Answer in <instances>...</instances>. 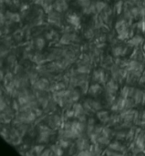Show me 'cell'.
<instances>
[{"instance_id": "obj_1", "label": "cell", "mask_w": 145, "mask_h": 156, "mask_svg": "<svg viewBox=\"0 0 145 156\" xmlns=\"http://www.w3.org/2000/svg\"><path fill=\"white\" fill-rule=\"evenodd\" d=\"M49 85H50L49 80L46 78H42V79L37 80L35 82V84H33V87H34V90H48Z\"/></svg>"}, {"instance_id": "obj_2", "label": "cell", "mask_w": 145, "mask_h": 156, "mask_svg": "<svg viewBox=\"0 0 145 156\" xmlns=\"http://www.w3.org/2000/svg\"><path fill=\"white\" fill-rule=\"evenodd\" d=\"M48 126L52 129H56L59 126L62 125L63 123V120L61 117H59L58 115H53L50 118H48Z\"/></svg>"}, {"instance_id": "obj_3", "label": "cell", "mask_w": 145, "mask_h": 156, "mask_svg": "<svg viewBox=\"0 0 145 156\" xmlns=\"http://www.w3.org/2000/svg\"><path fill=\"white\" fill-rule=\"evenodd\" d=\"M92 80L96 82L99 83H103L106 81V78H105V73L103 71L102 69H98L96 70L93 71V76H92Z\"/></svg>"}, {"instance_id": "obj_4", "label": "cell", "mask_w": 145, "mask_h": 156, "mask_svg": "<svg viewBox=\"0 0 145 156\" xmlns=\"http://www.w3.org/2000/svg\"><path fill=\"white\" fill-rule=\"evenodd\" d=\"M111 53L116 58H119V57H122V56H125L128 53V48L127 47H122V46H116V47L112 48Z\"/></svg>"}, {"instance_id": "obj_5", "label": "cell", "mask_w": 145, "mask_h": 156, "mask_svg": "<svg viewBox=\"0 0 145 156\" xmlns=\"http://www.w3.org/2000/svg\"><path fill=\"white\" fill-rule=\"evenodd\" d=\"M53 7H54V10L58 12V13H61V12H64L68 9L69 5L67 4V1H64V0H57L54 4H53Z\"/></svg>"}, {"instance_id": "obj_6", "label": "cell", "mask_w": 145, "mask_h": 156, "mask_svg": "<svg viewBox=\"0 0 145 156\" xmlns=\"http://www.w3.org/2000/svg\"><path fill=\"white\" fill-rule=\"evenodd\" d=\"M128 23H129V22H128L125 18L118 20V21L116 22V24H115V29H116L117 33L120 34V33H122V31H124L125 29H127V28H128Z\"/></svg>"}, {"instance_id": "obj_7", "label": "cell", "mask_w": 145, "mask_h": 156, "mask_svg": "<svg viewBox=\"0 0 145 156\" xmlns=\"http://www.w3.org/2000/svg\"><path fill=\"white\" fill-rule=\"evenodd\" d=\"M106 89H107V91H108V92L116 94V92H117V90H118V89H119L118 82H117L115 80H113V79L110 80L109 81H107Z\"/></svg>"}, {"instance_id": "obj_8", "label": "cell", "mask_w": 145, "mask_h": 156, "mask_svg": "<svg viewBox=\"0 0 145 156\" xmlns=\"http://www.w3.org/2000/svg\"><path fill=\"white\" fill-rule=\"evenodd\" d=\"M48 22L54 26H59L60 25V16L58 15V12H51L48 14Z\"/></svg>"}, {"instance_id": "obj_9", "label": "cell", "mask_w": 145, "mask_h": 156, "mask_svg": "<svg viewBox=\"0 0 145 156\" xmlns=\"http://www.w3.org/2000/svg\"><path fill=\"white\" fill-rule=\"evenodd\" d=\"M67 20L73 27H80V18L76 14H69L68 16Z\"/></svg>"}, {"instance_id": "obj_10", "label": "cell", "mask_w": 145, "mask_h": 156, "mask_svg": "<svg viewBox=\"0 0 145 156\" xmlns=\"http://www.w3.org/2000/svg\"><path fill=\"white\" fill-rule=\"evenodd\" d=\"M143 42H144V38L143 37L139 36V35H136V36H134V37H133L131 38V40L129 41V44L131 46H133V47H136L137 48V47L143 45Z\"/></svg>"}, {"instance_id": "obj_11", "label": "cell", "mask_w": 145, "mask_h": 156, "mask_svg": "<svg viewBox=\"0 0 145 156\" xmlns=\"http://www.w3.org/2000/svg\"><path fill=\"white\" fill-rule=\"evenodd\" d=\"M144 93V91H143L142 90H135V92H134V94L133 96V99L134 100L136 105L143 103V100Z\"/></svg>"}, {"instance_id": "obj_12", "label": "cell", "mask_w": 145, "mask_h": 156, "mask_svg": "<svg viewBox=\"0 0 145 156\" xmlns=\"http://www.w3.org/2000/svg\"><path fill=\"white\" fill-rule=\"evenodd\" d=\"M73 111L75 112V118H77V119L79 117H80L81 115L86 114V112L84 110V107L81 104H78V103L74 104L73 105Z\"/></svg>"}, {"instance_id": "obj_13", "label": "cell", "mask_w": 145, "mask_h": 156, "mask_svg": "<svg viewBox=\"0 0 145 156\" xmlns=\"http://www.w3.org/2000/svg\"><path fill=\"white\" fill-rule=\"evenodd\" d=\"M101 86L100 83H95V84H92L90 87V90H89V93L92 96H95V95H98L101 92Z\"/></svg>"}, {"instance_id": "obj_14", "label": "cell", "mask_w": 145, "mask_h": 156, "mask_svg": "<svg viewBox=\"0 0 145 156\" xmlns=\"http://www.w3.org/2000/svg\"><path fill=\"white\" fill-rule=\"evenodd\" d=\"M97 118L102 122H109L110 115H109L108 112H106V111H99L97 112Z\"/></svg>"}, {"instance_id": "obj_15", "label": "cell", "mask_w": 145, "mask_h": 156, "mask_svg": "<svg viewBox=\"0 0 145 156\" xmlns=\"http://www.w3.org/2000/svg\"><path fill=\"white\" fill-rule=\"evenodd\" d=\"M109 148L111 149V150H114V151H117V152H123L125 151V146H123L122 144H121L119 142H113L111 144H109Z\"/></svg>"}, {"instance_id": "obj_16", "label": "cell", "mask_w": 145, "mask_h": 156, "mask_svg": "<svg viewBox=\"0 0 145 156\" xmlns=\"http://www.w3.org/2000/svg\"><path fill=\"white\" fill-rule=\"evenodd\" d=\"M90 71V65H85V64L78 65L77 73H79V74H80V75H86V74H89Z\"/></svg>"}, {"instance_id": "obj_17", "label": "cell", "mask_w": 145, "mask_h": 156, "mask_svg": "<svg viewBox=\"0 0 145 156\" xmlns=\"http://www.w3.org/2000/svg\"><path fill=\"white\" fill-rule=\"evenodd\" d=\"M32 60H33L35 63H37V65H41V64H43V63L47 60V58H45L42 54L37 53V54H35V55L33 56Z\"/></svg>"}, {"instance_id": "obj_18", "label": "cell", "mask_w": 145, "mask_h": 156, "mask_svg": "<svg viewBox=\"0 0 145 156\" xmlns=\"http://www.w3.org/2000/svg\"><path fill=\"white\" fill-rule=\"evenodd\" d=\"M79 87L80 88L82 93L86 94L87 92H89L90 87H89V82L86 80H80V83H79Z\"/></svg>"}, {"instance_id": "obj_19", "label": "cell", "mask_w": 145, "mask_h": 156, "mask_svg": "<svg viewBox=\"0 0 145 156\" xmlns=\"http://www.w3.org/2000/svg\"><path fill=\"white\" fill-rule=\"evenodd\" d=\"M87 101H89V103L90 104V106L92 107V109L94 110V112H99V111L101 110L102 106H101V102H99L97 101H94V100H90V99H89Z\"/></svg>"}, {"instance_id": "obj_20", "label": "cell", "mask_w": 145, "mask_h": 156, "mask_svg": "<svg viewBox=\"0 0 145 156\" xmlns=\"http://www.w3.org/2000/svg\"><path fill=\"white\" fill-rule=\"evenodd\" d=\"M45 45H46V41H45V39L43 37H37L36 38V40H35V46H36V48L37 49H39V50L43 49L44 47H45Z\"/></svg>"}, {"instance_id": "obj_21", "label": "cell", "mask_w": 145, "mask_h": 156, "mask_svg": "<svg viewBox=\"0 0 145 156\" xmlns=\"http://www.w3.org/2000/svg\"><path fill=\"white\" fill-rule=\"evenodd\" d=\"M80 92L78 90H69V98L72 101H77L79 99H80Z\"/></svg>"}, {"instance_id": "obj_22", "label": "cell", "mask_w": 145, "mask_h": 156, "mask_svg": "<svg viewBox=\"0 0 145 156\" xmlns=\"http://www.w3.org/2000/svg\"><path fill=\"white\" fill-rule=\"evenodd\" d=\"M95 6H96V10H97V13H101L102 12L106 6H107V4L103 1H98L95 3Z\"/></svg>"}, {"instance_id": "obj_23", "label": "cell", "mask_w": 145, "mask_h": 156, "mask_svg": "<svg viewBox=\"0 0 145 156\" xmlns=\"http://www.w3.org/2000/svg\"><path fill=\"white\" fill-rule=\"evenodd\" d=\"M6 62L9 65V67L12 68V69H14L16 66V57L14 55L8 56L7 58H6Z\"/></svg>"}, {"instance_id": "obj_24", "label": "cell", "mask_w": 145, "mask_h": 156, "mask_svg": "<svg viewBox=\"0 0 145 156\" xmlns=\"http://www.w3.org/2000/svg\"><path fill=\"white\" fill-rule=\"evenodd\" d=\"M50 149L52 150V152L54 153V155H61L63 154L62 152V148L60 147V145L58 144H54V145H51Z\"/></svg>"}, {"instance_id": "obj_25", "label": "cell", "mask_w": 145, "mask_h": 156, "mask_svg": "<svg viewBox=\"0 0 145 156\" xmlns=\"http://www.w3.org/2000/svg\"><path fill=\"white\" fill-rule=\"evenodd\" d=\"M120 121H122L121 115H112V116L110 117L109 124H110V125H115V124H117Z\"/></svg>"}, {"instance_id": "obj_26", "label": "cell", "mask_w": 145, "mask_h": 156, "mask_svg": "<svg viewBox=\"0 0 145 156\" xmlns=\"http://www.w3.org/2000/svg\"><path fill=\"white\" fill-rule=\"evenodd\" d=\"M97 144H100L101 145H109L110 144V138H108L106 136H103V135H100L99 138H98V143Z\"/></svg>"}, {"instance_id": "obj_27", "label": "cell", "mask_w": 145, "mask_h": 156, "mask_svg": "<svg viewBox=\"0 0 145 156\" xmlns=\"http://www.w3.org/2000/svg\"><path fill=\"white\" fill-rule=\"evenodd\" d=\"M23 36H24L23 30H22V29H17V30H16V31L14 32V34H13V38L16 39V40H17V41H19V40L22 39Z\"/></svg>"}, {"instance_id": "obj_28", "label": "cell", "mask_w": 145, "mask_h": 156, "mask_svg": "<svg viewBox=\"0 0 145 156\" xmlns=\"http://www.w3.org/2000/svg\"><path fill=\"white\" fill-rule=\"evenodd\" d=\"M105 98H106V101L109 103V104H113L114 103V101H115V94H113V93H111V92H106V96H105Z\"/></svg>"}, {"instance_id": "obj_29", "label": "cell", "mask_w": 145, "mask_h": 156, "mask_svg": "<svg viewBox=\"0 0 145 156\" xmlns=\"http://www.w3.org/2000/svg\"><path fill=\"white\" fill-rule=\"evenodd\" d=\"M58 144L60 145V147L62 149H66L69 146V142L66 139V138H60V140L58 141Z\"/></svg>"}, {"instance_id": "obj_30", "label": "cell", "mask_w": 145, "mask_h": 156, "mask_svg": "<svg viewBox=\"0 0 145 156\" xmlns=\"http://www.w3.org/2000/svg\"><path fill=\"white\" fill-rule=\"evenodd\" d=\"M32 150H33V152H34L35 154H37V155H41L42 152L45 150V146H44V145H37V146H35Z\"/></svg>"}, {"instance_id": "obj_31", "label": "cell", "mask_w": 145, "mask_h": 156, "mask_svg": "<svg viewBox=\"0 0 145 156\" xmlns=\"http://www.w3.org/2000/svg\"><path fill=\"white\" fill-rule=\"evenodd\" d=\"M122 8H123V2L122 1H118L115 5H114V9H115V12L117 14H121L122 11Z\"/></svg>"}, {"instance_id": "obj_32", "label": "cell", "mask_w": 145, "mask_h": 156, "mask_svg": "<svg viewBox=\"0 0 145 156\" xmlns=\"http://www.w3.org/2000/svg\"><path fill=\"white\" fill-rule=\"evenodd\" d=\"M129 90H130V87L128 86H124L122 90H121V97L124 98V99H127L129 98Z\"/></svg>"}, {"instance_id": "obj_33", "label": "cell", "mask_w": 145, "mask_h": 156, "mask_svg": "<svg viewBox=\"0 0 145 156\" xmlns=\"http://www.w3.org/2000/svg\"><path fill=\"white\" fill-rule=\"evenodd\" d=\"M135 131L134 129H130V131L127 133L126 134V140L127 141H133V139H135Z\"/></svg>"}, {"instance_id": "obj_34", "label": "cell", "mask_w": 145, "mask_h": 156, "mask_svg": "<svg viewBox=\"0 0 145 156\" xmlns=\"http://www.w3.org/2000/svg\"><path fill=\"white\" fill-rule=\"evenodd\" d=\"M11 119H12V117H10L9 115H7V114H5V112H2V113H1V122L3 123H8V122H11Z\"/></svg>"}, {"instance_id": "obj_35", "label": "cell", "mask_w": 145, "mask_h": 156, "mask_svg": "<svg viewBox=\"0 0 145 156\" xmlns=\"http://www.w3.org/2000/svg\"><path fill=\"white\" fill-rule=\"evenodd\" d=\"M84 36H85V37L88 38V39L93 38V37H94V30H93L92 28L87 29V30L85 31V33H84Z\"/></svg>"}, {"instance_id": "obj_36", "label": "cell", "mask_w": 145, "mask_h": 156, "mask_svg": "<svg viewBox=\"0 0 145 156\" xmlns=\"http://www.w3.org/2000/svg\"><path fill=\"white\" fill-rule=\"evenodd\" d=\"M111 133H112L111 130L107 126V127H104V128H103V131H102V133H101V135H103V136H106V137L110 138L111 135Z\"/></svg>"}, {"instance_id": "obj_37", "label": "cell", "mask_w": 145, "mask_h": 156, "mask_svg": "<svg viewBox=\"0 0 145 156\" xmlns=\"http://www.w3.org/2000/svg\"><path fill=\"white\" fill-rule=\"evenodd\" d=\"M114 63H113V60H112V58H111V57H107L105 59H104V65L106 66V67H109V68H111L112 65H113Z\"/></svg>"}, {"instance_id": "obj_38", "label": "cell", "mask_w": 145, "mask_h": 156, "mask_svg": "<svg viewBox=\"0 0 145 156\" xmlns=\"http://www.w3.org/2000/svg\"><path fill=\"white\" fill-rule=\"evenodd\" d=\"M65 116H66V118H68V119H70V118L75 117V112H74L73 109H72V110H71V109H68V110L66 111V112H65Z\"/></svg>"}, {"instance_id": "obj_39", "label": "cell", "mask_w": 145, "mask_h": 156, "mask_svg": "<svg viewBox=\"0 0 145 156\" xmlns=\"http://www.w3.org/2000/svg\"><path fill=\"white\" fill-rule=\"evenodd\" d=\"M46 37L48 38V39H54L55 37H58V34L55 32V31H50V32H48L47 34H46Z\"/></svg>"}, {"instance_id": "obj_40", "label": "cell", "mask_w": 145, "mask_h": 156, "mask_svg": "<svg viewBox=\"0 0 145 156\" xmlns=\"http://www.w3.org/2000/svg\"><path fill=\"white\" fill-rule=\"evenodd\" d=\"M126 133H124V132H119V133H117V134H116V139L117 140H123V139H126Z\"/></svg>"}, {"instance_id": "obj_41", "label": "cell", "mask_w": 145, "mask_h": 156, "mask_svg": "<svg viewBox=\"0 0 145 156\" xmlns=\"http://www.w3.org/2000/svg\"><path fill=\"white\" fill-rule=\"evenodd\" d=\"M103 126H101V125H96L95 126V128H94V133H97V134H101V133H102V131H103Z\"/></svg>"}, {"instance_id": "obj_42", "label": "cell", "mask_w": 145, "mask_h": 156, "mask_svg": "<svg viewBox=\"0 0 145 156\" xmlns=\"http://www.w3.org/2000/svg\"><path fill=\"white\" fill-rule=\"evenodd\" d=\"M41 155H42V156L54 155V153L52 152V150H51V149H45V150H44V151L42 152Z\"/></svg>"}, {"instance_id": "obj_43", "label": "cell", "mask_w": 145, "mask_h": 156, "mask_svg": "<svg viewBox=\"0 0 145 156\" xmlns=\"http://www.w3.org/2000/svg\"><path fill=\"white\" fill-rule=\"evenodd\" d=\"M4 43H5V47L10 46V45L13 43V39H12V37H5V40H4Z\"/></svg>"}, {"instance_id": "obj_44", "label": "cell", "mask_w": 145, "mask_h": 156, "mask_svg": "<svg viewBox=\"0 0 145 156\" xmlns=\"http://www.w3.org/2000/svg\"><path fill=\"white\" fill-rule=\"evenodd\" d=\"M6 107H7V103L5 101L4 97H2V99H1V112H3Z\"/></svg>"}, {"instance_id": "obj_45", "label": "cell", "mask_w": 145, "mask_h": 156, "mask_svg": "<svg viewBox=\"0 0 145 156\" xmlns=\"http://www.w3.org/2000/svg\"><path fill=\"white\" fill-rule=\"evenodd\" d=\"M7 48V47H6ZM5 48V47L3 46V47H1V57L3 58V57H5V55L6 56L7 54H8V49Z\"/></svg>"}, {"instance_id": "obj_46", "label": "cell", "mask_w": 145, "mask_h": 156, "mask_svg": "<svg viewBox=\"0 0 145 156\" xmlns=\"http://www.w3.org/2000/svg\"><path fill=\"white\" fill-rule=\"evenodd\" d=\"M33 111H34V112L36 113V115H37V117L41 116V115H42V113H43L42 110H41V109H39L38 107H37V108H36V109H34Z\"/></svg>"}, {"instance_id": "obj_47", "label": "cell", "mask_w": 145, "mask_h": 156, "mask_svg": "<svg viewBox=\"0 0 145 156\" xmlns=\"http://www.w3.org/2000/svg\"><path fill=\"white\" fill-rule=\"evenodd\" d=\"M88 124H91V125H95V121L93 118H90L88 120Z\"/></svg>"}, {"instance_id": "obj_48", "label": "cell", "mask_w": 145, "mask_h": 156, "mask_svg": "<svg viewBox=\"0 0 145 156\" xmlns=\"http://www.w3.org/2000/svg\"><path fill=\"white\" fill-rule=\"evenodd\" d=\"M143 50H144V52H145V44L143 45Z\"/></svg>"}, {"instance_id": "obj_49", "label": "cell", "mask_w": 145, "mask_h": 156, "mask_svg": "<svg viewBox=\"0 0 145 156\" xmlns=\"http://www.w3.org/2000/svg\"><path fill=\"white\" fill-rule=\"evenodd\" d=\"M48 1H49V2H51V1H52V0H48Z\"/></svg>"}, {"instance_id": "obj_50", "label": "cell", "mask_w": 145, "mask_h": 156, "mask_svg": "<svg viewBox=\"0 0 145 156\" xmlns=\"http://www.w3.org/2000/svg\"><path fill=\"white\" fill-rule=\"evenodd\" d=\"M64 1H69V0H64Z\"/></svg>"}]
</instances>
